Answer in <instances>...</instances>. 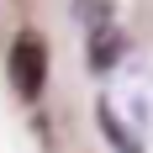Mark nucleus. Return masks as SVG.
<instances>
[{"label":"nucleus","instance_id":"4","mask_svg":"<svg viewBox=\"0 0 153 153\" xmlns=\"http://www.w3.org/2000/svg\"><path fill=\"white\" fill-rule=\"evenodd\" d=\"M116 106V100H111ZM116 111H127V122L137 127V132H153V79H137L132 90H127V106H116Z\"/></svg>","mask_w":153,"mask_h":153},{"label":"nucleus","instance_id":"2","mask_svg":"<svg viewBox=\"0 0 153 153\" xmlns=\"http://www.w3.org/2000/svg\"><path fill=\"white\" fill-rule=\"evenodd\" d=\"M95 116H100V132L111 137V148H116V153H148V148H143V132H137L132 122H122V111L111 106V95L100 100V111H95Z\"/></svg>","mask_w":153,"mask_h":153},{"label":"nucleus","instance_id":"3","mask_svg":"<svg viewBox=\"0 0 153 153\" xmlns=\"http://www.w3.org/2000/svg\"><path fill=\"white\" fill-rule=\"evenodd\" d=\"M122 48H127V37L111 21H95V37H90V63L100 69V74H111L116 69V58H122Z\"/></svg>","mask_w":153,"mask_h":153},{"label":"nucleus","instance_id":"1","mask_svg":"<svg viewBox=\"0 0 153 153\" xmlns=\"http://www.w3.org/2000/svg\"><path fill=\"white\" fill-rule=\"evenodd\" d=\"M5 69H11V90L21 95V100H37L42 85H48V42L37 37V32H21V37L11 42Z\"/></svg>","mask_w":153,"mask_h":153}]
</instances>
